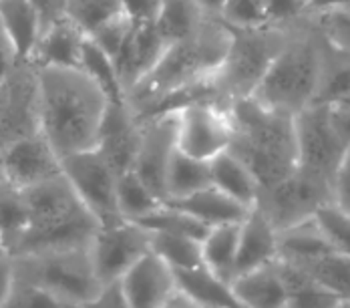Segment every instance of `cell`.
I'll list each match as a JSON object with an SVG mask.
<instances>
[{
  "instance_id": "1",
  "label": "cell",
  "mask_w": 350,
  "mask_h": 308,
  "mask_svg": "<svg viewBox=\"0 0 350 308\" xmlns=\"http://www.w3.org/2000/svg\"><path fill=\"white\" fill-rule=\"evenodd\" d=\"M36 99L38 131L61 159L97 147L109 101L89 75L81 68H36Z\"/></svg>"
},
{
  "instance_id": "2",
  "label": "cell",
  "mask_w": 350,
  "mask_h": 308,
  "mask_svg": "<svg viewBox=\"0 0 350 308\" xmlns=\"http://www.w3.org/2000/svg\"><path fill=\"white\" fill-rule=\"evenodd\" d=\"M234 136L230 151L254 173L260 190L272 188L298 168L294 117L274 111L254 97L228 105Z\"/></svg>"
},
{
  "instance_id": "3",
  "label": "cell",
  "mask_w": 350,
  "mask_h": 308,
  "mask_svg": "<svg viewBox=\"0 0 350 308\" xmlns=\"http://www.w3.org/2000/svg\"><path fill=\"white\" fill-rule=\"evenodd\" d=\"M324 67V40L308 16L292 25L288 40L254 91L262 105L296 117L316 103Z\"/></svg>"
},
{
  "instance_id": "4",
  "label": "cell",
  "mask_w": 350,
  "mask_h": 308,
  "mask_svg": "<svg viewBox=\"0 0 350 308\" xmlns=\"http://www.w3.org/2000/svg\"><path fill=\"white\" fill-rule=\"evenodd\" d=\"M23 192L31 214V228L14 256L85 248L91 244L99 222L79 200L63 173Z\"/></svg>"
},
{
  "instance_id": "5",
  "label": "cell",
  "mask_w": 350,
  "mask_h": 308,
  "mask_svg": "<svg viewBox=\"0 0 350 308\" xmlns=\"http://www.w3.org/2000/svg\"><path fill=\"white\" fill-rule=\"evenodd\" d=\"M228 29V53L221 67L211 77L219 101L226 105L254 95L284 42L288 40L292 27L266 25L256 29Z\"/></svg>"
},
{
  "instance_id": "6",
  "label": "cell",
  "mask_w": 350,
  "mask_h": 308,
  "mask_svg": "<svg viewBox=\"0 0 350 308\" xmlns=\"http://www.w3.org/2000/svg\"><path fill=\"white\" fill-rule=\"evenodd\" d=\"M14 278L36 284L75 305L89 303L101 282L93 268L89 246L10 256Z\"/></svg>"
},
{
  "instance_id": "7",
  "label": "cell",
  "mask_w": 350,
  "mask_h": 308,
  "mask_svg": "<svg viewBox=\"0 0 350 308\" xmlns=\"http://www.w3.org/2000/svg\"><path fill=\"white\" fill-rule=\"evenodd\" d=\"M332 181L330 177L296 168L284 181L260 190L256 205L280 232L314 218L320 207L332 204Z\"/></svg>"
},
{
  "instance_id": "8",
  "label": "cell",
  "mask_w": 350,
  "mask_h": 308,
  "mask_svg": "<svg viewBox=\"0 0 350 308\" xmlns=\"http://www.w3.org/2000/svg\"><path fill=\"white\" fill-rule=\"evenodd\" d=\"M177 113V149L189 157L211 162L230 149L234 125L226 103L202 99L183 105Z\"/></svg>"
},
{
  "instance_id": "9",
  "label": "cell",
  "mask_w": 350,
  "mask_h": 308,
  "mask_svg": "<svg viewBox=\"0 0 350 308\" xmlns=\"http://www.w3.org/2000/svg\"><path fill=\"white\" fill-rule=\"evenodd\" d=\"M63 175L99 226L123 222L117 205V173L97 149L63 157Z\"/></svg>"
},
{
  "instance_id": "10",
  "label": "cell",
  "mask_w": 350,
  "mask_h": 308,
  "mask_svg": "<svg viewBox=\"0 0 350 308\" xmlns=\"http://www.w3.org/2000/svg\"><path fill=\"white\" fill-rule=\"evenodd\" d=\"M298 168L334 179L340 170L347 143L336 133L326 103H312L294 117Z\"/></svg>"
},
{
  "instance_id": "11",
  "label": "cell",
  "mask_w": 350,
  "mask_h": 308,
  "mask_svg": "<svg viewBox=\"0 0 350 308\" xmlns=\"http://www.w3.org/2000/svg\"><path fill=\"white\" fill-rule=\"evenodd\" d=\"M149 238L147 230L129 220L99 226L89 244V252L101 286L121 280L133 264L149 254Z\"/></svg>"
},
{
  "instance_id": "12",
  "label": "cell",
  "mask_w": 350,
  "mask_h": 308,
  "mask_svg": "<svg viewBox=\"0 0 350 308\" xmlns=\"http://www.w3.org/2000/svg\"><path fill=\"white\" fill-rule=\"evenodd\" d=\"M141 143L133 171L165 202V175L177 149V113H157L141 119Z\"/></svg>"
},
{
  "instance_id": "13",
  "label": "cell",
  "mask_w": 350,
  "mask_h": 308,
  "mask_svg": "<svg viewBox=\"0 0 350 308\" xmlns=\"http://www.w3.org/2000/svg\"><path fill=\"white\" fill-rule=\"evenodd\" d=\"M4 179L21 190L63 173V162L40 131L18 137L0 149Z\"/></svg>"
},
{
  "instance_id": "14",
  "label": "cell",
  "mask_w": 350,
  "mask_h": 308,
  "mask_svg": "<svg viewBox=\"0 0 350 308\" xmlns=\"http://www.w3.org/2000/svg\"><path fill=\"white\" fill-rule=\"evenodd\" d=\"M143 123L129 101L107 103L97 151L109 162L117 175L133 171L141 143Z\"/></svg>"
},
{
  "instance_id": "15",
  "label": "cell",
  "mask_w": 350,
  "mask_h": 308,
  "mask_svg": "<svg viewBox=\"0 0 350 308\" xmlns=\"http://www.w3.org/2000/svg\"><path fill=\"white\" fill-rule=\"evenodd\" d=\"M131 308H159L175 290L174 270L155 254H145L119 280Z\"/></svg>"
},
{
  "instance_id": "16",
  "label": "cell",
  "mask_w": 350,
  "mask_h": 308,
  "mask_svg": "<svg viewBox=\"0 0 350 308\" xmlns=\"http://www.w3.org/2000/svg\"><path fill=\"white\" fill-rule=\"evenodd\" d=\"M165 47L167 44L161 34L157 33L155 23H139L131 27L121 51L113 59L127 93L155 67Z\"/></svg>"
},
{
  "instance_id": "17",
  "label": "cell",
  "mask_w": 350,
  "mask_h": 308,
  "mask_svg": "<svg viewBox=\"0 0 350 308\" xmlns=\"http://www.w3.org/2000/svg\"><path fill=\"white\" fill-rule=\"evenodd\" d=\"M276 260H278V230L258 205H252L244 222L240 224L236 276L272 264Z\"/></svg>"
},
{
  "instance_id": "18",
  "label": "cell",
  "mask_w": 350,
  "mask_h": 308,
  "mask_svg": "<svg viewBox=\"0 0 350 308\" xmlns=\"http://www.w3.org/2000/svg\"><path fill=\"white\" fill-rule=\"evenodd\" d=\"M85 40L87 34L69 16L61 18L49 25L46 29H42L35 53L31 57V65L36 68H79Z\"/></svg>"
},
{
  "instance_id": "19",
  "label": "cell",
  "mask_w": 350,
  "mask_h": 308,
  "mask_svg": "<svg viewBox=\"0 0 350 308\" xmlns=\"http://www.w3.org/2000/svg\"><path fill=\"white\" fill-rule=\"evenodd\" d=\"M234 294L244 308H286L288 286L284 282L278 260L256 270L240 274L232 280Z\"/></svg>"
},
{
  "instance_id": "20",
  "label": "cell",
  "mask_w": 350,
  "mask_h": 308,
  "mask_svg": "<svg viewBox=\"0 0 350 308\" xmlns=\"http://www.w3.org/2000/svg\"><path fill=\"white\" fill-rule=\"evenodd\" d=\"M0 31L23 63H31L42 34V21L31 0H0Z\"/></svg>"
},
{
  "instance_id": "21",
  "label": "cell",
  "mask_w": 350,
  "mask_h": 308,
  "mask_svg": "<svg viewBox=\"0 0 350 308\" xmlns=\"http://www.w3.org/2000/svg\"><path fill=\"white\" fill-rule=\"evenodd\" d=\"M167 204L175 205L202 222L208 228L226 226V224H242L250 207L232 200L217 188H206L198 194H191L183 200H167Z\"/></svg>"
},
{
  "instance_id": "22",
  "label": "cell",
  "mask_w": 350,
  "mask_h": 308,
  "mask_svg": "<svg viewBox=\"0 0 350 308\" xmlns=\"http://www.w3.org/2000/svg\"><path fill=\"white\" fill-rule=\"evenodd\" d=\"M175 274V286L200 308H244L234 294L232 282L213 274L206 266Z\"/></svg>"
},
{
  "instance_id": "23",
  "label": "cell",
  "mask_w": 350,
  "mask_h": 308,
  "mask_svg": "<svg viewBox=\"0 0 350 308\" xmlns=\"http://www.w3.org/2000/svg\"><path fill=\"white\" fill-rule=\"evenodd\" d=\"M210 173L213 188L242 205H256L260 196V183L244 162L236 157L230 149L211 159Z\"/></svg>"
},
{
  "instance_id": "24",
  "label": "cell",
  "mask_w": 350,
  "mask_h": 308,
  "mask_svg": "<svg viewBox=\"0 0 350 308\" xmlns=\"http://www.w3.org/2000/svg\"><path fill=\"white\" fill-rule=\"evenodd\" d=\"M332 250L334 248L318 230L314 218L278 232V260L292 266H302Z\"/></svg>"
},
{
  "instance_id": "25",
  "label": "cell",
  "mask_w": 350,
  "mask_h": 308,
  "mask_svg": "<svg viewBox=\"0 0 350 308\" xmlns=\"http://www.w3.org/2000/svg\"><path fill=\"white\" fill-rule=\"evenodd\" d=\"M29 228H31V214H29L25 192L2 177L0 179V238L10 256L18 252Z\"/></svg>"
},
{
  "instance_id": "26",
  "label": "cell",
  "mask_w": 350,
  "mask_h": 308,
  "mask_svg": "<svg viewBox=\"0 0 350 308\" xmlns=\"http://www.w3.org/2000/svg\"><path fill=\"white\" fill-rule=\"evenodd\" d=\"M240 246V224H226L210 228L202 240L204 266L224 280L232 282L236 276V260Z\"/></svg>"
},
{
  "instance_id": "27",
  "label": "cell",
  "mask_w": 350,
  "mask_h": 308,
  "mask_svg": "<svg viewBox=\"0 0 350 308\" xmlns=\"http://www.w3.org/2000/svg\"><path fill=\"white\" fill-rule=\"evenodd\" d=\"M211 185L210 162H202L175 149L165 175V202L183 200Z\"/></svg>"
},
{
  "instance_id": "28",
  "label": "cell",
  "mask_w": 350,
  "mask_h": 308,
  "mask_svg": "<svg viewBox=\"0 0 350 308\" xmlns=\"http://www.w3.org/2000/svg\"><path fill=\"white\" fill-rule=\"evenodd\" d=\"M204 14L198 8L196 0H161L155 29L165 40V44H174L177 40L189 38L204 23Z\"/></svg>"
},
{
  "instance_id": "29",
  "label": "cell",
  "mask_w": 350,
  "mask_h": 308,
  "mask_svg": "<svg viewBox=\"0 0 350 308\" xmlns=\"http://www.w3.org/2000/svg\"><path fill=\"white\" fill-rule=\"evenodd\" d=\"M149 252L155 254L161 262H165L174 272L191 270L204 266L202 258V240L181 234H163V232H149Z\"/></svg>"
},
{
  "instance_id": "30",
  "label": "cell",
  "mask_w": 350,
  "mask_h": 308,
  "mask_svg": "<svg viewBox=\"0 0 350 308\" xmlns=\"http://www.w3.org/2000/svg\"><path fill=\"white\" fill-rule=\"evenodd\" d=\"M308 274L320 288L340 300H350V256L342 252H328L314 260L296 266Z\"/></svg>"
},
{
  "instance_id": "31",
  "label": "cell",
  "mask_w": 350,
  "mask_h": 308,
  "mask_svg": "<svg viewBox=\"0 0 350 308\" xmlns=\"http://www.w3.org/2000/svg\"><path fill=\"white\" fill-rule=\"evenodd\" d=\"M79 68L99 85V89L105 93L109 103L125 101L127 99V91H125L123 83L119 79V73H117L113 57H109L105 51L89 36H87L85 44H83V55H81Z\"/></svg>"
},
{
  "instance_id": "32",
  "label": "cell",
  "mask_w": 350,
  "mask_h": 308,
  "mask_svg": "<svg viewBox=\"0 0 350 308\" xmlns=\"http://www.w3.org/2000/svg\"><path fill=\"white\" fill-rule=\"evenodd\" d=\"M161 204L163 200L135 171H125L117 177V205H119L123 220L135 222Z\"/></svg>"
},
{
  "instance_id": "33",
  "label": "cell",
  "mask_w": 350,
  "mask_h": 308,
  "mask_svg": "<svg viewBox=\"0 0 350 308\" xmlns=\"http://www.w3.org/2000/svg\"><path fill=\"white\" fill-rule=\"evenodd\" d=\"M135 224L141 226L143 230H147V232L181 234V236H191L196 240H204V236L210 230L208 226H204L202 222H198L196 218H191L183 209L167 204V202H163L159 207L149 211L147 216L135 220Z\"/></svg>"
},
{
  "instance_id": "34",
  "label": "cell",
  "mask_w": 350,
  "mask_h": 308,
  "mask_svg": "<svg viewBox=\"0 0 350 308\" xmlns=\"http://www.w3.org/2000/svg\"><path fill=\"white\" fill-rule=\"evenodd\" d=\"M350 97V61L324 42V67L316 103H332Z\"/></svg>"
},
{
  "instance_id": "35",
  "label": "cell",
  "mask_w": 350,
  "mask_h": 308,
  "mask_svg": "<svg viewBox=\"0 0 350 308\" xmlns=\"http://www.w3.org/2000/svg\"><path fill=\"white\" fill-rule=\"evenodd\" d=\"M123 12V0H69L67 16L87 34L99 31Z\"/></svg>"
},
{
  "instance_id": "36",
  "label": "cell",
  "mask_w": 350,
  "mask_h": 308,
  "mask_svg": "<svg viewBox=\"0 0 350 308\" xmlns=\"http://www.w3.org/2000/svg\"><path fill=\"white\" fill-rule=\"evenodd\" d=\"M320 33L322 40L350 61V12L330 10L320 14H306Z\"/></svg>"
},
{
  "instance_id": "37",
  "label": "cell",
  "mask_w": 350,
  "mask_h": 308,
  "mask_svg": "<svg viewBox=\"0 0 350 308\" xmlns=\"http://www.w3.org/2000/svg\"><path fill=\"white\" fill-rule=\"evenodd\" d=\"M2 308H83V305H75L36 284L14 278L12 290Z\"/></svg>"
},
{
  "instance_id": "38",
  "label": "cell",
  "mask_w": 350,
  "mask_h": 308,
  "mask_svg": "<svg viewBox=\"0 0 350 308\" xmlns=\"http://www.w3.org/2000/svg\"><path fill=\"white\" fill-rule=\"evenodd\" d=\"M316 226L328 244L342 254L350 256V216L340 211L334 204L324 205L316 211Z\"/></svg>"
},
{
  "instance_id": "39",
  "label": "cell",
  "mask_w": 350,
  "mask_h": 308,
  "mask_svg": "<svg viewBox=\"0 0 350 308\" xmlns=\"http://www.w3.org/2000/svg\"><path fill=\"white\" fill-rule=\"evenodd\" d=\"M219 21L232 29H256L270 25L266 0H228Z\"/></svg>"
},
{
  "instance_id": "40",
  "label": "cell",
  "mask_w": 350,
  "mask_h": 308,
  "mask_svg": "<svg viewBox=\"0 0 350 308\" xmlns=\"http://www.w3.org/2000/svg\"><path fill=\"white\" fill-rule=\"evenodd\" d=\"M131 27H133V23L125 14H119L117 18H113L107 25H103L99 31H95L89 38H93L109 57L115 59V55L121 51V47H123L127 34L131 31Z\"/></svg>"
},
{
  "instance_id": "41",
  "label": "cell",
  "mask_w": 350,
  "mask_h": 308,
  "mask_svg": "<svg viewBox=\"0 0 350 308\" xmlns=\"http://www.w3.org/2000/svg\"><path fill=\"white\" fill-rule=\"evenodd\" d=\"M270 25L292 27L304 18L308 0H266Z\"/></svg>"
},
{
  "instance_id": "42",
  "label": "cell",
  "mask_w": 350,
  "mask_h": 308,
  "mask_svg": "<svg viewBox=\"0 0 350 308\" xmlns=\"http://www.w3.org/2000/svg\"><path fill=\"white\" fill-rule=\"evenodd\" d=\"M83 308H131L123 290H121V284L119 280L117 282H111V284H105L101 286V290L89 300L85 303Z\"/></svg>"
},
{
  "instance_id": "43",
  "label": "cell",
  "mask_w": 350,
  "mask_h": 308,
  "mask_svg": "<svg viewBox=\"0 0 350 308\" xmlns=\"http://www.w3.org/2000/svg\"><path fill=\"white\" fill-rule=\"evenodd\" d=\"M161 0H123V12L133 23H155Z\"/></svg>"
},
{
  "instance_id": "44",
  "label": "cell",
  "mask_w": 350,
  "mask_h": 308,
  "mask_svg": "<svg viewBox=\"0 0 350 308\" xmlns=\"http://www.w3.org/2000/svg\"><path fill=\"white\" fill-rule=\"evenodd\" d=\"M328 107V115L330 121L336 129V133L340 139L349 145L350 143V97L347 99H338V101L326 103Z\"/></svg>"
},
{
  "instance_id": "45",
  "label": "cell",
  "mask_w": 350,
  "mask_h": 308,
  "mask_svg": "<svg viewBox=\"0 0 350 308\" xmlns=\"http://www.w3.org/2000/svg\"><path fill=\"white\" fill-rule=\"evenodd\" d=\"M31 2L42 21V29H46L49 25H53L61 18H67L69 0H31Z\"/></svg>"
},
{
  "instance_id": "46",
  "label": "cell",
  "mask_w": 350,
  "mask_h": 308,
  "mask_svg": "<svg viewBox=\"0 0 350 308\" xmlns=\"http://www.w3.org/2000/svg\"><path fill=\"white\" fill-rule=\"evenodd\" d=\"M332 204L350 216V171H336L332 181Z\"/></svg>"
},
{
  "instance_id": "47",
  "label": "cell",
  "mask_w": 350,
  "mask_h": 308,
  "mask_svg": "<svg viewBox=\"0 0 350 308\" xmlns=\"http://www.w3.org/2000/svg\"><path fill=\"white\" fill-rule=\"evenodd\" d=\"M21 63H23V61L16 59V55H14L10 42L6 40L4 33L0 31V85L6 83V81L14 75V70L18 68Z\"/></svg>"
},
{
  "instance_id": "48",
  "label": "cell",
  "mask_w": 350,
  "mask_h": 308,
  "mask_svg": "<svg viewBox=\"0 0 350 308\" xmlns=\"http://www.w3.org/2000/svg\"><path fill=\"white\" fill-rule=\"evenodd\" d=\"M14 284V268H12V258H0V308L4 307L10 290Z\"/></svg>"
},
{
  "instance_id": "49",
  "label": "cell",
  "mask_w": 350,
  "mask_h": 308,
  "mask_svg": "<svg viewBox=\"0 0 350 308\" xmlns=\"http://www.w3.org/2000/svg\"><path fill=\"white\" fill-rule=\"evenodd\" d=\"M349 8L350 0H308L306 14H320V12H330V10H345L347 12Z\"/></svg>"
},
{
  "instance_id": "50",
  "label": "cell",
  "mask_w": 350,
  "mask_h": 308,
  "mask_svg": "<svg viewBox=\"0 0 350 308\" xmlns=\"http://www.w3.org/2000/svg\"><path fill=\"white\" fill-rule=\"evenodd\" d=\"M198 8L202 10L204 16L208 18H219L224 6L228 4V0H196Z\"/></svg>"
},
{
  "instance_id": "51",
  "label": "cell",
  "mask_w": 350,
  "mask_h": 308,
  "mask_svg": "<svg viewBox=\"0 0 350 308\" xmlns=\"http://www.w3.org/2000/svg\"><path fill=\"white\" fill-rule=\"evenodd\" d=\"M159 308H200L191 298H187L183 292H179V290H175L174 294L161 305Z\"/></svg>"
},
{
  "instance_id": "52",
  "label": "cell",
  "mask_w": 350,
  "mask_h": 308,
  "mask_svg": "<svg viewBox=\"0 0 350 308\" xmlns=\"http://www.w3.org/2000/svg\"><path fill=\"white\" fill-rule=\"evenodd\" d=\"M340 170L350 171V143L347 145V149H345V155H342V164H340Z\"/></svg>"
},
{
  "instance_id": "53",
  "label": "cell",
  "mask_w": 350,
  "mask_h": 308,
  "mask_svg": "<svg viewBox=\"0 0 350 308\" xmlns=\"http://www.w3.org/2000/svg\"><path fill=\"white\" fill-rule=\"evenodd\" d=\"M6 256H10V254H8V250H6L4 242H2V238H0V258H6Z\"/></svg>"
},
{
  "instance_id": "54",
  "label": "cell",
  "mask_w": 350,
  "mask_h": 308,
  "mask_svg": "<svg viewBox=\"0 0 350 308\" xmlns=\"http://www.w3.org/2000/svg\"><path fill=\"white\" fill-rule=\"evenodd\" d=\"M338 308H350V300H342V303L338 305Z\"/></svg>"
},
{
  "instance_id": "55",
  "label": "cell",
  "mask_w": 350,
  "mask_h": 308,
  "mask_svg": "<svg viewBox=\"0 0 350 308\" xmlns=\"http://www.w3.org/2000/svg\"><path fill=\"white\" fill-rule=\"evenodd\" d=\"M4 177V173H2V153H0V179Z\"/></svg>"
}]
</instances>
